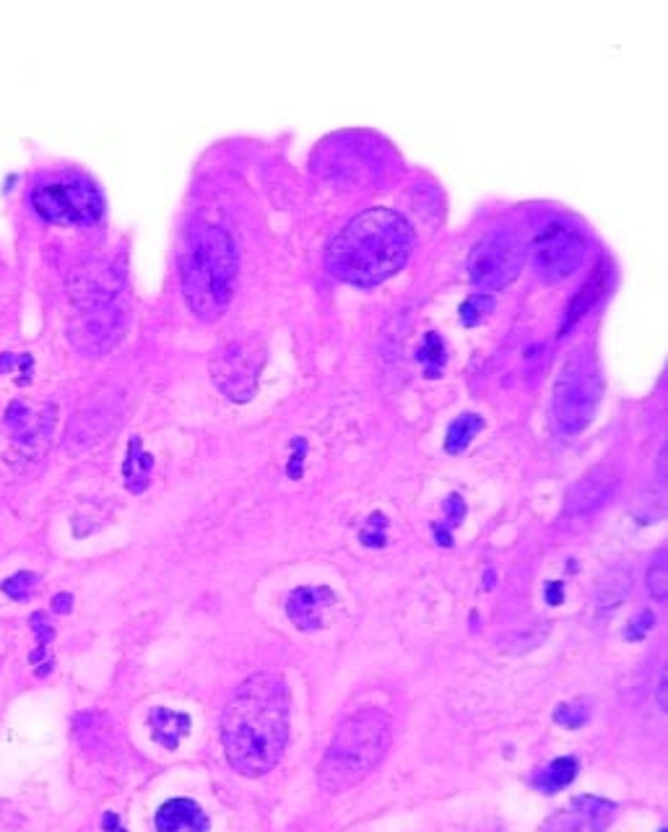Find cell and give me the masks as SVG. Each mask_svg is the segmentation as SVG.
Here are the masks:
<instances>
[{
  "label": "cell",
  "mask_w": 668,
  "mask_h": 832,
  "mask_svg": "<svg viewBox=\"0 0 668 832\" xmlns=\"http://www.w3.org/2000/svg\"><path fill=\"white\" fill-rule=\"evenodd\" d=\"M523 268V245L513 232H492L468 255V279L481 294L497 292Z\"/></svg>",
  "instance_id": "ba28073f"
},
{
  "label": "cell",
  "mask_w": 668,
  "mask_h": 832,
  "mask_svg": "<svg viewBox=\"0 0 668 832\" xmlns=\"http://www.w3.org/2000/svg\"><path fill=\"white\" fill-rule=\"evenodd\" d=\"M385 526H388V520H385L383 513L370 515L367 526H364L362 533H359L362 544L364 546H385Z\"/></svg>",
  "instance_id": "f546056e"
},
{
  "label": "cell",
  "mask_w": 668,
  "mask_h": 832,
  "mask_svg": "<svg viewBox=\"0 0 668 832\" xmlns=\"http://www.w3.org/2000/svg\"><path fill=\"white\" fill-rule=\"evenodd\" d=\"M661 832H666V830H661Z\"/></svg>",
  "instance_id": "8d00e7d4"
},
{
  "label": "cell",
  "mask_w": 668,
  "mask_h": 832,
  "mask_svg": "<svg viewBox=\"0 0 668 832\" xmlns=\"http://www.w3.org/2000/svg\"><path fill=\"white\" fill-rule=\"evenodd\" d=\"M666 684H668V669H666V666H663L661 674H658V687H656V702H658V708H661V710L668 708Z\"/></svg>",
  "instance_id": "d6a6232c"
},
{
  "label": "cell",
  "mask_w": 668,
  "mask_h": 832,
  "mask_svg": "<svg viewBox=\"0 0 668 832\" xmlns=\"http://www.w3.org/2000/svg\"><path fill=\"white\" fill-rule=\"evenodd\" d=\"M156 832H208L211 819L193 799H169L156 812Z\"/></svg>",
  "instance_id": "2e32d148"
},
{
  "label": "cell",
  "mask_w": 668,
  "mask_h": 832,
  "mask_svg": "<svg viewBox=\"0 0 668 832\" xmlns=\"http://www.w3.org/2000/svg\"><path fill=\"white\" fill-rule=\"evenodd\" d=\"M645 583H648L650 596L656 601H666L668 596V572H666V557H658L653 565H650L648 575H645Z\"/></svg>",
  "instance_id": "f1b7e54d"
},
{
  "label": "cell",
  "mask_w": 668,
  "mask_h": 832,
  "mask_svg": "<svg viewBox=\"0 0 668 832\" xmlns=\"http://www.w3.org/2000/svg\"><path fill=\"white\" fill-rule=\"evenodd\" d=\"M604 398V377L591 349L578 346L565 359L552 390V422L559 435H580Z\"/></svg>",
  "instance_id": "5b68a950"
},
{
  "label": "cell",
  "mask_w": 668,
  "mask_h": 832,
  "mask_svg": "<svg viewBox=\"0 0 668 832\" xmlns=\"http://www.w3.org/2000/svg\"><path fill=\"white\" fill-rule=\"evenodd\" d=\"M180 284L195 318L214 323L237 289L240 258L232 234L219 224H195L180 250Z\"/></svg>",
  "instance_id": "3957f363"
},
{
  "label": "cell",
  "mask_w": 668,
  "mask_h": 832,
  "mask_svg": "<svg viewBox=\"0 0 668 832\" xmlns=\"http://www.w3.org/2000/svg\"><path fill=\"white\" fill-rule=\"evenodd\" d=\"M71 609H73L71 593H58V596L52 598V611H58V614H68Z\"/></svg>",
  "instance_id": "836d02e7"
},
{
  "label": "cell",
  "mask_w": 668,
  "mask_h": 832,
  "mask_svg": "<svg viewBox=\"0 0 668 832\" xmlns=\"http://www.w3.org/2000/svg\"><path fill=\"white\" fill-rule=\"evenodd\" d=\"M562 593H565V588H562V583H549V604L557 606L562 604Z\"/></svg>",
  "instance_id": "d590c367"
},
{
  "label": "cell",
  "mask_w": 668,
  "mask_h": 832,
  "mask_svg": "<svg viewBox=\"0 0 668 832\" xmlns=\"http://www.w3.org/2000/svg\"><path fill=\"white\" fill-rule=\"evenodd\" d=\"M481 429H484V419H481V416L461 414L450 424L448 437H445V450H448L450 455L463 453V450L474 442V437L479 435Z\"/></svg>",
  "instance_id": "7402d4cb"
},
{
  "label": "cell",
  "mask_w": 668,
  "mask_h": 832,
  "mask_svg": "<svg viewBox=\"0 0 668 832\" xmlns=\"http://www.w3.org/2000/svg\"><path fill=\"white\" fill-rule=\"evenodd\" d=\"M445 513H448V526H435V539L440 541L442 546H450L453 544L450 528L461 526L463 515H466V505H463L461 494H450L448 502H445Z\"/></svg>",
  "instance_id": "d4e9b609"
},
{
  "label": "cell",
  "mask_w": 668,
  "mask_h": 832,
  "mask_svg": "<svg viewBox=\"0 0 668 832\" xmlns=\"http://www.w3.org/2000/svg\"><path fill=\"white\" fill-rule=\"evenodd\" d=\"M585 253H588V247H585L583 234L562 221H549L531 245L533 268L546 284L570 279L572 273L583 266Z\"/></svg>",
  "instance_id": "52a82bcc"
},
{
  "label": "cell",
  "mask_w": 668,
  "mask_h": 832,
  "mask_svg": "<svg viewBox=\"0 0 668 832\" xmlns=\"http://www.w3.org/2000/svg\"><path fill=\"white\" fill-rule=\"evenodd\" d=\"M614 814H617L614 801L598 799V796H578L570 801L565 812H557L546 819L541 832H606Z\"/></svg>",
  "instance_id": "4fadbf2b"
},
{
  "label": "cell",
  "mask_w": 668,
  "mask_h": 832,
  "mask_svg": "<svg viewBox=\"0 0 668 832\" xmlns=\"http://www.w3.org/2000/svg\"><path fill=\"white\" fill-rule=\"evenodd\" d=\"M102 830L104 832H128V830H123V827H120V817H117V814H112V812H107L102 817Z\"/></svg>",
  "instance_id": "e575fe53"
},
{
  "label": "cell",
  "mask_w": 668,
  "mask_h": 832,
  "mask_svg": "<svg viewBox=\"0 0 668 832\" xmlns=\"http://www.w3.org/2000/svg\"><path fill=\"white\" fill-rule=\"evenodd\" d=\"M619 489V471L611 463H601V466L591 468L580 481H575L567 494L565 513L567 515H588L598 507H604L606 502L617 494Z\"/></svg>",
  "instance_id": "5bb4252c"
},
{
  "label": "cell",
  "mask_w": 668,
  "mask_h": 832,
  "mask_svg": "<svg viewBox=\"0 0 668 832\" xmlns=\"http://www.w3.org/2000/svg\"><path fill=\"white\" fill-rule=\"evenodd\" d=\"M263 362H266L263 349L237 341V344H229L227 351H221L211 362V377L224 396L237 403H247L255 396Z\"/></svg>",
  "instance_id": "9c48e42d"
},
{
  "label": "cell",
  "mask_w": 668,
  "mask_h": 832,
  "mask_svg": "<svg viewBox=\"0 0 668 832\" xmlns=\"http://www.w3.org/2000/svg\"><path fill=\"white\" fill-rule=\"evenodd\" d=\"M414 250V232L390 208H367L336 234L325 253V266L336 279L354 286H377L406 266Z\"/></svg>",
  "instance_id": "7a4b0ae2"
},
{
  "label": "cell",
  "mask_w": 668,
  "mask_h": 832,
  "mask_svg": "<svg viewBox=\"0 0 668 832\" xmlns=\"http://www.w3.org/2000/svg\"><path fill=\"white\" fill-rule=\"evenodd\" d=\"M307 442L299 437V440H294V455L289 458V466H286V474H289V479H299L302 476V461H305V453H307Z\"/></svg>",
  "instance_id": "1f68e13d"
},
{
  "label": "cell",
  "mask_w": 668,
  "mask_h": 832,
  "mask_svg": "<svg viewBox=\"0 0 668 832\" xmlns=\"http://www.w3.org/2000/svg\"><path fill=\"white\" fill-rule=\"evenodd\" d=\"M578 773H580L578 757H557V760L549 762V765H546L544 770L533 778V786L552 796V793H559L562 788L570 786L572 780L578 778Z\"/></svg>",
  "instance_id": "44dd1931"
},
{
  "label": "cell",
  "mask_w": 668,
  "mask_h": 832,
  "mask_svg": "<svg viewBox=\"0 0 668 832\" xmlns=\"http://www.w3.org/2000/svg\"><path fill=\"white\" fill-rule=\"evenodd\" d=\"M115 422V414L110 409H81L73 416L71 427H68V442L71 448H89L91 442H97L99 437L107 435Z\"/></svg>",
  "instance_id": "e0dca14e"
},
{
  "label": "cell",
  "mask_w": 668,
  "mask_h": 832,
  "mask_svg": "<svg viewBox=\"0 0 668 832\" xmlns=\"http://www.w3.org/2000/svg\"><path fill=\"white\" fill-rule=\"evenodd\" d=\"M29 624H32V630L37 632V643H39V648L34 650L32 658H29V661H32L34 666H37V663L47 656V645H50L52 643V637H55V627H52V622H50V619H47V614H42V611H37V614H32V619H29Z\"/></svg>",
  "instance_id": "83f0119b"
},
{
  "label": "cell",
  "mask_w": 668,
  "mask_h": 832,
  "mask_svg": "<svg viewBox=\"0 0 668 832\" xmlns=\"http://www.w3.org/2000/svg\"><path fill=\"white\" fill-rule=\"evenodd\" d=\"M416 359L427 367V377H440L442 367H445V359H448V354H445V341H442L437 333H427L424 346L416 351Z\"/></svg>",
  "instance_id": "603a6c76"
},
{
  "label": "cell",
  "mask_w": 668,
  "mask_h": 832,
  "mask_svg": "<svg viewBox=\"0 0 668 832\" xmlns=\"http://www.w3.org/2000/svg\"><path fill=\"white\" fill-rule=\"evenodd\" d=\"M125 333V312L120 302L102 310L76 315L71 323V341L81 354L86 357H102L112 346L123 338Z\"/></svg>",
  "instance_id": "8fae6325"
},
{
  "label": "cell",
  "mask_w": 668,
  "mask_h": 832,
  "mask_svg": "<svg viewBox=\"0 0 668 832\" xmlns=\"http://www.w3.org/2000/svg\"><path fill=\"white\" fill-rule=\"evenodd\" d=\"M55 422L58 409L52 403L34 406L29 401H13L6 411V427L24 450H45Z\"/></svg>",
  "instance_id": "7c38bea8"
},
{
  "label": "cell",
  "mask_w": 668,
  "mask_h": 832,
  "mask_svg": "<svg viewBox=\"0 0 668 832\" xmlns=\"http://www.w3.org/2000/svg\"><path fill=\"white\" fill-rule=\"evenodd\" d=\"M190 721L188 713H177V710L169 708H151L149 710V728L151 736L159 747L164 749H177L180 741L190 734Z\"/></svg>",
  "instance_id": "ac0fdd59"
},
{
  "label": "cell",
  "mask_w": 668,
  "mask_h": 832,
  "mask_svg": "<svg viewBox=\"0 0 668 832\" xmlns=\"http://www.w3.org/2000/svg\"><path fill=\"white\" fill-rule=\"evenodd\" d=\"M494 310V297L492 294H474V297H468L466 302L461 305V320L466 325H476L481 323V320L487 318L489 312Z\"/></svg>",
  "instance_id": "4316f807"
},
{
  "label": "cell",
  "mask_w": 668,
  "mask_h": 832,
  "mask_svg": "<svg viewBox=\"0 0 668 832\" xmlns=\"http://www.w3.org/2000/svg\"><path fill=\"white\" fill-rule=\"evenodd\" d=\"M588 718H591V708L583 705L580 700L562 702V705H557V710H554V721L565 728H583L585 723H588Z\"/></svg>",
  "instance_id": "484cf974"
},
{
  "label": "cell",
  "mask_w": 668,
  "mask_h": 832,
  "mask_svg": "<svg viewBox=\"0 0 668 832\" xmlns=\"http://www.w3.org/2000/svg\"><path fill=\"white\" fill-rule=\"evenodd\" d=\"M390 744L393 723L385 710L364 708L344 718L320 762V788L328 793H344L359 786L383 762Z\"/></svg>",
  "instance_id": "277c9868"
},
{
  "label": "cell",
  "mask_w": 668,
  "mask_h": 832,
  "mask_svg": "<svg viewBox=\"0 0 668 832\" xmlns=\"http://www.w3.org/2000/svg\"><path fill=\"white\" fill-rule=\"evenodd\" d=\"M32 206L52 224H94L104 211V198L91 182H47L32 193Z\"/></svg>",
  "instance_id": "8992f818"
},
{
  "label": "cell",
  "mask_w": 668,
  "mask_h": 832,
  "mask_svg": "<svg viewBox=\"0 0 668 832\" xmlns=\"http://www.w3.org/2000/svg\"><path fill=\"white\" fill-rule=\"evenodd\" d=\"M151 471H154V458L151 453L141 448V437H130L128 442V453H125L123 461V481L125 487L133 494L146 492L151 481Z\"/></svg>",
  "instance_id": "ffe728a7"
},
{
  "label": "cell",
  "mask_w": 668,
  "mask_h": 832,
  "mask_svg": "<svg viewBox=\"0 0 668 832\" xmlns=\"http://www.w3.org/2000/svg\"><path fill=\"white\" fill-rule=\"evenodd\" d=\"M632 591V572L624 567H611L604 578L596 583V593H593V604H596L598 617H606L614 609L627 601Z\"/></svg>",
  "instance_id": "d6986e66"
},
{
  "label": "cell",
  "mask_w": 668,
  "mask_h": 832,
  "mask_svg": "<svg viewBox=\"0 0 668 832\" xmlns=\"http://www.w3.org/2000/svg\"><path fill=\"white\" fill-rule=\"evenodd\" d=\"M653 624H656L653 611H640V614H635V617L627 622V627H624V637H627V640H643Z\"/></svg>",
  "instance_id": "4dcf8cb0"
},
{
  "label": "cell",
  "mask_w": 668,
  "mask_h": 832,
  "mask_svg": "<svg viewBox=\"0 0 668 832\" xmlns=\"http://www.w3.org/2000/svg\"><path fill=\"white\" fill-rule=\"evenodd\" d=\"M336 604V593L328 585H299L286 598V617L302 632L323 630Z\"/></svg>",
  "instance_id": "9a60e30c"
},
{
  "label": "cell",
  "mask_w": 668,
  "mask_h": 832,
  "mask_svg": "<svg viewBox=\"0 0 668 832\" xmlns=\"http://www.w3.org/2000/svg\"><path fill=\"white\" fill-rule=\"evenodd\" d=\"M37 583V572H16V575H11L8 580H3L0 588H3V593L11 596L13 601H26V598H32V591L37 588Z\"/></svg>",
  "instance_id": "cb8c5ba5"
},
{
  "label": "cell",
  "mask_w": 668,
  "mask_h": 832,
  "mask_svg": "<svg viewBox=\"0 0 668 832\" xmlns=\"http://www.w3.org/2000/svg\"><path fill=\"white\" fill-rule=\"evenodd\" d=\"M227 762L245 778H260L279 765L289 744V687L284 676L258 671L237 684L221 715Z\"/></svg>",
  "instance_id": "6da1fadb"
},
{
  "label": "cell",
  "mask_w": 668,
  "mask_h": 832,
  "mask_svg": "<svg viewBox=\"0 0 668 832\" xmlns=\"http://www.w3.org/2000/svg\"><path fill=\"white\" fill-rule=\"evenodd\" d=\"M120 292H123V273L115 266L94 263V266L76 268L68 276V297L76 307V315L115 305Z\"/></svg>",
  "instance_id": "30bf717a"
}]
</instances>
